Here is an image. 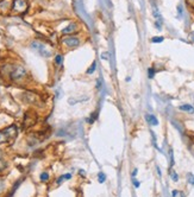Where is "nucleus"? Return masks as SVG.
I'll return each instance as SVG.
<instances>
[{"label": "nucleus", "instance_id": "f257e3e1", "mask_svg": "<svg viewBox=\"0 0 194 197\" xmlns=\"http://www.w3.org/2000/svg\"><path fill=\"white\" fill-rule=\"evenodd\" d=\"M25 76H26V70H25L24 66H14V68L11 70V72H10V78H11L13 82L23 81Z\"/></svg>", "mask_w": 194, "mask_h": 197}, {"label": "nucleus", "instance_id": "f03ea898", "mask_svg": "<svg viewBox=\"0 0 194 197\" xmlns=\"http://www.w3.org/2000/svg\"><path fill=\"white\" fill-rule=\"evenodd\" d=\"M31 48L35 49L36 51H38V54L42 55V56H44V57H50L51 56V51L48 50L45 48V45L43 43H41V42H37V40L32 42L31 43Z\"/></svg>", "mask_w": 194, "mask_h": 197}, {"label": "nucleus", "instance_id": "7ed1b4c3", "mask_svg": "<svg viewBox=\"0 0 194 197\" xmlns=\"http://www.w3.org/2000/svg\"><path fill=\"white\" fill-rule=\"evenodd\" d=\"M62 42H63L65 45L69 46V48H75V46H77V45L80 44V39L76 38V37H73V36L65 37V38L62 39Z\"/></svg>", "mask_w": 194, "mask_h": 197}, {"label": "nucleus", "instance_id": "20e7f679", "mask_svg": "<svg viewBox=\"0 0 194 197\" xmlns=\"http://www.w3.org/2000/svg\"><path fill=\"white\" fill-rule=\"evenodd\" d=\"M12 10L18 13H22L26 10V2L24 0H14L12 5Z\"/></svg>", "mask_w": 194, "mask_h": 197}, {"label": "nucleus", "instance_id": "39448f33", "mask_svg": "<svg viewBox=\"0 0 194 197\" xmlns=\"http://www.w3.org/2000/svg\"><path fill=\"white\" fill-rule=\"evenodd\" d=\"M2 133L5 134V137H6V138H8V139H14V138L17 137V133H18L17 126L11 125V126L6 127V128L2 131Z\"/></svg>", "mask_w": 194, "mask_h": 197}, {"label": "nucleus", "instance_id": "423d86ee", "mask_svg": "<svg viewBox=\"0 0 194 197\" xmlns=\"http://www.w3.org/2000/svg\"><path fill=\"white\" fill-rule=\"evenodd\" d=\"M77 31V24L76 23H70L67 28H65L62 30V33L63 34H70V33H75Z\"/></svg>", "mask_w": 194, "mask_h": 197}, {"label": "nucleus", "instance_id": "0eeeda50", "mask_svg": "<svg viewBox=\"0 0 194 197\" xmlns=\"http://www.w3.org/2000/svg\"><path fill=\"white\" fill-rule=\"evenodd\" d=\"M153 14H154V17L156 18V22L162 23V17H161V14H160V11H159L156 4H153Z\"/></svg>", "mask_w": 194, "mask_h": 197}, {"label": "nucleus", "instance_id": "6e6552de", "mask_svg": "<svg viewBox=\"0 0 194 197\" xmlns=\"http://www.w3.org/2000/svg\"><path fill=\"white\" fill-rule=\"evenodd\" d=\"M147 121H148L151 126H157V125H159V120H157L156 116L153 115V114H148V115H147Z\"/></svg>", "mask_w": 194, "mask_h": 197}, {"label": "nucleus", "instance_id": "1a4fd4ad", "mask_svg": "<svg viewBox=\"0 0 194 197\" xmlns=\"http://www.w3.org/2000/svg\"><path fill=\"white\" fill-rule=\"evenodd\" d=\"M179 109L182 112H187V113H194V107L192 104H181L179 107Z\"/></svg>", "mask_w": 194, "mask_h": 197}, {"label": "nucleus", "instance_id": "9d476101", "mask_svg": "<svg viewBox=\"0 0 194 197\" xmlns=\"http://www.w3.org/2000/svg\"><path fill=\"white\" fill-rule=\"evenodd\" d=\"M55 63H56L57 66H61V64L63 63V56H62V55H57V56L55 57Z\"/></svg>", "mask_w": 194, "mask_h": 197}, {"label": "nucleus", "instance_id": "9b49d317", "mask_svg": "<svg viewBox=\"0 0 194 197\" xmlns=\"http://www.w3.org/2000/svg\"><path fill=\"white\" fill-rule=\"evenodd\" d=\"M97 119H98V112H94L93 114H91V116H89V119H88V122H89V124H93Z\"/></svg>", "mask_w": 194, "mask_h": 197}, {"label": "nucleus", "instance_id": "f8f14e48", "mask_svg": "<svg viewBox=\"0 0 194 197\" xmlns=\"http://www.w3.org/2000/svg\"><path fill=\"white\" fill-rule=\"evenodd\" d=\"M155 72H156V70H155L154 68H149V69H148V77H149V78H154Z\"/></svg>", "mask_w": 194, "mask_h": 197}, {"label": "nucleus", "instance_id": "ddd939ff", "mask_svg": "<svg viewBox=\"0 0 194 197\" xmlns=\"http://www.w3.org/2000/svg\"><path fill=\"white\" fill-rule=\"evenodd\" d=\"M98 181H99V183H104V182L106 181V176H105V173L100 172V173L98 175Z\"/></svg>", "mask_w": 194, "mask_h": 197}, {"label": "nucleus", "instance_id": "4468645a", "mask_svg": "<svg viewBox=\"0 0 194 197\" xmlns=\"http://www.w3.org/2000/svg\"><path fill=\"white\" fill-rule=\"evenodd\" d=\"M163 40H164V38L161 37V36H160V37L157 36V37H153V38H151V42H153V43H161Z\"/></svg>", "mask_w": 194, "mask_h": 197}, {"label": "nucleus", "instance_id": "2eb2a0df", "mask_svg": "<svg viewBox=\"0 0 194 197\" xmlns=\"http://www.w3.org/2000/svg\"><path fill=\"white\" fill-rule=\"evenodd\" d=\"M187 181H188L189 184L194 185V175L193 173H188V175H187Z\"/></svg>", "mask_w": 194, "mask_h": 197}, {"label": "nucleus", "instance_id": "dca6fc26", "mask_svg": "<svg viewBox=\"0 0 194 197\" xmlns=\"http://www.w3.org/2000/svg\"><path fill=\"white\" fill-rule=\"evenodd\" d=\"M95 68H97V63H95V62H93V64L89 66V69L87 70V74H93V72H94V70H95Z\"/></svg>", "mask_w": 194, "mask_h": 197}, {"label": "nucleus", "instance_id": "f3484780", "mask_svg": "<svg viewBox=\"0 0 194 197\" xmlns=\"http://www.w3.org/2000/svg\"><path fill=\"white\" fill-rule=\"evenodd\" d=\"M170 177H171V179H173L174 182H177V181H179V176H177V173L174 172V171L170 172Z\"/></svg>", "mask_w": 194, "mask_h": 197}, {"label": "nucleus", "instance_id": "a211bd4d", "mask_svg": "<svg viewBox=\"0 0 194 197\" xmlns=\"http://www.w3.org/2000/svg\"><path fill=\"white\" fill-rule=\"evenodd\" d=\"M49 179V175L47 173V172H43L42 175H41V181L42 182H47Z\"/></svg>", "mask_w": 194, "mask_h": 197}, {"label": "nucleus", "instance_id": "6ab92c4d", "mask_svg": "<svg viewBox=\"0 0 194 197\" xmlns=\"http://www.w3.org/2000/svg\"><path fill=\"white\" fill-rule=\"evenodd\" d=\"M169 156H170V166H174V156H173V148L169 150Z\"/></svg>", "mask_w": 194, "mask_h": 197}, {"label": "nucleus", "instance_id": "aec40b11", "mask_svg": "<svg viewBox=\"0 0 194 197\" xmlns=\"http://www.w3.org/2000/svg\"><path fill=\"white\" fill-rule=\"evenodd\" d=\"M5 167H6V163H5V160L1 158V154H0V171H2Z\"/></svg>", "mask_w": 194, "mask_h": 197}, {"label": "nucleus", "instance_id": "412c9836", "mask_svg": "<svg viewBox=\"0 0 194 197\" xmlns=\"http://www.w3.org/2000/svg\"><path fill=\"white\" fill-rule=\"evenodd\" d=\"M5 140H6V137H5V134H4L2 132H0V144H1V143H4Z\"/></svg>", "mask_w": 194, "mask_h": 197}, {"label": "nucleus", "instance_id": "4be33fe9", "mask_svg": "<svg viewBox=\"0 0 194 197\" xmlns=\"http://www.w3.org/2000/svg\"><path fill=\"white\" fill-rule=\"evenodd\" d=\"M177 12H179V16L181 17L182 16V6L181 5H177Z\"/></svg>", "mask_w": 194, "mask_h": 197}, {"label": "nucleus", "instance_id": "5701e85b", "mask_svg": "<svg viewBox=\"0 0 194 197\" xmlns=\"http://www.w3.org/2000/svg\"><path fill=\"white\" fill-rule=\"evenodd\" d=\"M133 184H135V188H139V185H141V183L138 181H136L135 178H133Z\"/></svg>", "mask_w": 194, "mask_h": 197}, {"label": "nucleus", "instance_id": "b1692460", "mask_svg": "<svg viewBox=\"0 0 194 197\" xmlns=\"http://www.w3.org/2000/svg\"><path fill=\"white\" fill-rule=\"evenodd\" d=\"M4 190V181L2 179H0V194H1V191Z\"/></svg>", "mask_w": 194, "mask_h": 197}, {"label": "nucleus", "instance_id": "393cba45", "mask_svg": "<svg viewBox=\"0 0 194 197\" xmlns=\"http://www.w3.org/2000/svg\"><path fill=\"white\" fill-rule=\"evenodd\" d=\"M70 178H71V175H70V173H65V179H70Z\"/></svg>", "mask_w": 194, "mask_h": 197}, {"label": "nucleus", "instance_id": "a878e982", "mask_svg": "<svg viewBox=\"0 0 194 197\" xmlns=\"http://www.w3.org/2000/svg\"><path fill=\"white\" fill-rule=\"evenodd\" d=\"M187 2H188L191 6H193L194 7V0H187Z\"/></svg>", "mask_w": 194, "mask_h": 197}, {"label": "nucleus", "instance_id": "bb28decb", "mask_svg": "<svg viewBox=\"0 0 194 197\" xmlns=\"http://www.w3.org/2000/svg\"><path fill=\"white\" fill-rule=\"evenodd\" d=\"M136 175H137V169H135V170H133V172H132V177L135 178V177H136Z\"/></svg>", "mask_w": 194, "mask_h": 197}, {"label": "nucleus", "instance_id": "cd10ccee", "mask_svg": "<svg viewBox=\"0 0 194 197\" xmlns=\"http://www.w3.org/2000/svg\"><path fill=\"white\" fill-rule=\"evenodd\" d=\"M79 172H80V175H81V176H86V172H85L83 170H80Z\"/></svg>", "mask_w": 194, "mask_h": 197}, {"label": "nucleus", "instance_id": "c85d7f7f", "mask_svg": "<svg viewBox=\"0 0 194 197\" xmlns=\"http://www.w3.org/2000/svg\"><path fill=\"white\" fill-rule=\"evenodd\" d=\"M177 194H179V193H177L176 190H174V191H173V197H176L177 196Z\"/></svg>", "mask_w": 194, "mask_h": 197}, {"label": "nucleus", "instance_id": "c756f323", "mask_svg": "<svg viewBox=\"0 0 194 197\" xmlns=\"http://www.w3.org/2000/svg\"><path fill=\"white\" fill-rule=\"evenodd\" d=\"M157 172H159V176L161 177V170H160V167H157Z\"/></svg>", "mask_w": 194, "mask_h": 197}]
</instances>
